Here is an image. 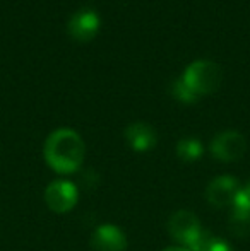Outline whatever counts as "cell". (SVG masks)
I'll use <instances>...</instances> for the list:
<instances>
[{
  "instance_id": "12",
  "label": "cell",
  "mask_w": 250,
  "mask_h": 251,
  "mask_svg": "<svg viewBox=\"0 0 250 251\" xmlns=\"http://www.w3.org/2000/svg\"><path fill=\"white\" fill-rule=\"evenodd\" d=\"M171 94L177 101L185 102V104H192V102L199 101V96L194 93L192 89L184 82L182 79H177L173 84H171Z\"/></svg>"
},
{
  "instance_id": "1",
  "label": "cell",
  "mask_w": 250,
  "mask_h": 251,
  "mask_svg": "<svg viewBox=\"0 0 250 251\" xmlns=\"http://www.w3.org/2000/svg\"><path fill=\"white\" fill-rule=\"evenodd\" d=\"M84 155H86L84 140L72 128H58L45 140V161L54 171L60 175L76 173L83 166Z\"/></svg>"
},
{
  "instance_id": "5",
  "label": "cell",
  "mask_w": 250,
  "mask_h": 251,
  "mask_svg": "<svg viewBox=\"0 0 250 251\" xmlns=\"http://www.w3.org/2000/svg\"><path fill=\"white\" fill-rule=\"evenodd\" d=\"M211 154L214 159L223 162H233L244 157L247 151V140L240 132L226 130V132L218 133L211 142Z\"/></svg>"
},
{
  "instance_id": "10",
  "label": "cell",
  "mask_w": 250,
  "mask_h": 251,
  "mask_svg": "<svg viewBox=\"0 0 250 251\" xmlns=\"http://www.w3.org/2000/svg\"><path fill=\"white\" fill-rule=\"evenodd\" d=\"M125 140L132 151L147 152L156 146L158 135H156V130L149 123L136 122V123H130L125 128Z\"/></svg>"
},
{
  "instance_id": "14",
  "label": "cell",
  "mask_w": 250,
  "mask_h": 251,
  "mask_svg": "<svg viewBox=\"0 0 250 251\" xmlns=\"http://www.w3.org/2000/svg\"><path fill=\"white\" fill-rule=\"evenodd\" d=\"M163 251H190V250L184 248V246H170V248H165Z\"/></svg>"
},
{
  "instance_id": "11",
  "label": "cell",
  "mask_w": 250,
  "mask_h": 251,
  "mask_svg": "<svg viewBox=\"0 0 250 251\" xmlns=\"http://www.w3.org/2000/svg\"><path fill=\"white\" fill-rule=\"evenodd\" d=\"M202 154H204V146L199 139L187 137V139H182L177 144V155L185 162L197 161V159L202 157Z\"/></svg>"
},
{
  "instance_id": "8",
  "label": "cell",
  "mask_w": 250,
  "mask_h": 251,
  "mask_svg": "<svg viewBox=\"0 0 250 251\" xmlns=\"http://www.w3.org/2000/svg\"><path fill=\"white\" fill-rule=\"evenodd\" d=\"M231 207H233L230 215L231 231L237 236L250 234V181L240 186Z\"/></svg>"
},
{
  "instance_id": "6",
  "label": "cell",
  "mask_w": 250,
  "mask_h": 251,
  "mask_svg": "<svg viewBox=\"0 0 250 251\" xmlns=\"http://www.w3.org/2000/svg\"><path fill=\"white\" fill-rule=\"evenodd\" d=\"M101 19L93 9H81L67 23V33L76 41H91L100 33Z\"/></svg>"
},
{
  "instance_id": "4",
  "label": "cell",
  "mask_w": 250,
  "mask_h": 251,
  "mask_svg": "<svg viewBox=\"0 0 250 251\" xmlns=\"http://www.w3.org/2000/svg\"><path fill=\"white\" fill-rule=\"evenodd\" d=\"M45 203L55 214H65L76 207L79 200V190L67 179H55L45 190Z\"/></svg>"
},
{
  "instance_id": "13",
  "label": "cell",
  "mask_w": 250,
  "mask_h": 251,
  "mask_svg": "<svg viewBox=\"0 0 250 251\" xmlns=\"http://www.w3.org/2000/svg\"><path fill=\"white\" fill-rule=\"evenodd\" d=\"M199 251H233V248H231V245L228 241L209 234V238L204 241V245L200 246Z\"/></svg>"
},
{
  "instance_id": "2",
  "label": "cell",
  "mask_w": 250,
  "mask_h": 251,
  "mask_svg": "<svg viewBox=\"0 0 250 251\" xmlns=\"http://www.w3.org/2000/svg\"><path fill=\"white\" fill-rule=\"evenodd\" d=\"M223 72L220 65L211 60H195L185 69L182 80L197 94L199 98L213 94L221 86Z\"/></svg>"
},
{
  "instance_id": "3",
  "label": "cell",
  "mask_w": 250,
  "mask_h": 251,
  "mask_svg": "<svg viewBox=\"0 0 250 251\" xmlns=\"http://www.w3.org/2000/svg\"><path fill=\"white\" fill-rule=\"evenodd\" d=\"M167 227H168V232H170L171 239L180 243V245L187 250L194 248L197 239H199L200 234L204 232L202 226H200V222H199V217L190 210H177L168 219Z\"/></svg>"
},
{
  "instance_id": "9",
  "label": "cell",
  "mask_w": 250,
  "mask_h": 251,
  "mask_svg": "<svg viewBox=\"0 0 250 251\" xmlns=\"http://www.w3.org/2000/svg\"><path fill=\"white\" fill-rule=\"evenodd\" d=\"M93 251H125L127 236L120 227L113 224H103L91 236Z\"/></svg>"
},
{
  "instance_id": "7",
  "label": "cell",
  "mask_w": 250,
  "mask_h": 251,
  "mask_svg": "<svg viewBox=\"0 0 250 251\" xmlns=\"http://www.w3.org/2000/svg\"><path fill=\"white\" fill-rule=\"evenodd\" d=\"M238 190H240V183H238L237 178H233L230 175L216 176L207 185L206 199L213 207L224 208L233 205V201L238 195Z\"/></svg>"
}]
</instances>
